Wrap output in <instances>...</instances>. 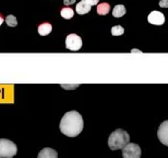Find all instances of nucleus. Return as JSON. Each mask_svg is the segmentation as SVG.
Returning <instances> with one entry per match:
<instances>
[{
	"label": "nucleus",
	"mask_w": 168,
	"mask_h": 158,
	"mask_svg": "<svg viewBox=\"0 0 168 158\" xmlns=\"http://www.w3.org/2000/svg\"><path fill=\"white\" fill-rule=\"evenodd\" d=\"M59 126L62 134L69 137H75L83 130V118L78 111H69L62 116Z\"/></svg>",
	"instance_id": "1"
},
{
	"label": "nucleus",
	"mask_w": 168,
	"mask_h": 158,
	"mask_svg": "<svg viewBox=\"0 0 168 158\" xmlns=\"http://www.w3.org/2000/svg\"><path fill=\"white\" fill-rule=\"evenodd\" d=\"M130 136L128 132L124 130L118 128L116 131L109 135L108 137V146L111 150H117V149H122L127 144L129 143Z\"/></svg>",
	"instance_id": "2"
},
{
	"label": "nucleus",
	"mask_w": 168,
	"mask_h": 158,
	"mask_svg": "<svg viewBox=\"0 0 168 158\" xmlns=\"http://www.w3.org/2000/svg\"><path fill=\"white\" fill-rule=\"evenodd\" d=\"M18 153V146L12 141L0 138V158H13Z\"/></svg>",
	"instance_id": "3"
},
{
	"label": "nucleus",
	"mask_w": 168,
	"mask_h": 158,
	"mask_svg": "<svg viewBox=\"0 0 168 158\" xmlns=\"http://www.w3.org/2000/svg\"><path fill=\"white\" fill-rule=\"evenodd\" d=\"M122 158H141V147L135 143H128L122 148Z\"/></svg>",
	"instance_id": "4"
},
{
	"label": "nucleus",
	"mask_w": 168,
	"mask_h": 158,
	"mask_svg": "<svg viewBox=\"0 0 168 158\" xmlns=\"http://www.w3.org/2000/svg\"><path fill=\"white\" fill-rule=\"evenodd\" d=\"M66 46L70 51H79L82 47V40L76 34H69L66 39Z\"/></svg>",
	"instance_id": "5"
},
{
	"label": "nucleus",
	"mask_w": 168,
	"mask_h": 158,
	"mask_svg": "<svg viewBox=\"0 0 168 158\" xmlns=\"http://www.w3.org/2000/svg\"><path fill=\"white\" fill-rule=\"evenodd\" d=\"M157 137L160 141V143L168 146V120L160 123L157 130Z\"/></svg>",
	"instance_id": "6"
},
{
	"label": "nucleus",
	"mask_w": 168,
	"mask_h": 158,
	"mask_svg": "<svg viewBox=\"0 0 168 158\" xmlns=\"http://www.w3.org/2000/svg\"><path fill=\"white\" fill-rule=\"evenodd\" d=\"M147 20L153 25H163L165 23V15L159 11H152L147 17Z\"/></svg>",
	"instance_id": "7"
},
{
	"label": "nucleus",
	"mask_w": 168,
	"mask_h": 158,
	"mask_svg": "<svg viewBox=\"0 0 168 158\" xmlns=\"http://www.w3.org/2000/svg\"><path fill=\"white\" fill-rule=\"evenodd\" d=\"M37 158H58V154L55 149L50 148V147H46L38 153Z\"/></svg>",
	"instance_id": "8"
},
{
	"label": "nucleus",
	"mask_w": 168,
	"mask_h": 158,
	"mask_svg": "<svg viewBox=\"0 0 168 158\" xmlns=\"http://www.w3.org/2000/svg\"><path fill=\"white\" fill-rule=\"evenodd\" d=\"M91 7L92 6H91L90 3H87L85 0H82L81 2H79L76 5L75 10H76V12L79 14H86V13H88L91 11Z\"/></svg>",
	"instance_id": "9"
},
{
	"label": "nucleus",
	"mask_w": 168,
	"mask_h": 158,
	"mask_svg": "<svg viewBox=\"0 0 168 158\" xmlns=\"http://www.w3.org/2000/svg\"><path fill=\"white\" fill-rule=\"evenodd\" d=\"M51 30H52V27H51L50 23H42V24L38 27V33L39 35H43V36H45V35H48V34L50 33Z\"/></svg>",
	"instance_id": "10"
},
{
	"label": "nucleus",
	"mask_w": 168,
	"mask_h": 158,
	"mask_svg": "<svg viewBox=\"0 0 168 158\" xmlns=\"http://www.w3.org/2000/svg\"><path fill=\"white\" fill-rule=\"evenodd\" d=\"M126 14V7L123 5H117L115 6L114 10H112V15L115 18H121Z\"/></svg>",
	"instance_id": "11"
},
{
	"label": "nucleus",
	"mask_w": 168,
	"mask_h": 158,
	"mask_svg": "<svg viewBox=\"0 0 168 158\" xmlns=\"http://www.w3.org/2000/svg\"><path fill=\"white\" fill-rule=\"evenodd\" d=\"M110 11V6L107 2H102L100 5L97 6V13L99 15H106Z\"/></svg>",
	"instance_id": "12"
},
{
	"label": "nucleus",
	"mask_w": 168,
	"mask_h": 158,
	"mask_svg": "<svg viewBox=\"0 0 168 158\" xmlns=\"http://www.w3.org/2000/svg\"><path fill=\"white\" fill-rule=\"evenodd\" d=\"M60 14H61V17H62L63 19H67V20H69V19L73 18V15H74V11L71 9V8H63L62 10H61V12H60Z\"/></svg>",
	"instance_id": "13"
},
{
	"label": "nucleus",
	"mask_w": 168,
	"mask_h": 158,
	"mask_svg": "<svg viewBox=\"0 0 168 158\" xmlns=\"http://www.w3.org/2000/svg\"><path fill=\"white\" fill-rule=\"evenodd\" d=\"M123 33H124V29L121 25H115L111 27V34L114 36H119V35H122Z\"/></svg>",
	"instance_id": "14"
},
{
	"label": "nucleus",
	"mask_w": 168,
	"mask_h": 158,
	"mask_svg": "<svg viewBox=\"0 0 168 158\" xmlns=\"http://www.w3.org/2000/svg\"><path fill=\"white\" fill-rule=\"evenodd\" d=\"M6 23L9 25V27H16V25H18L16 18H15L14 15H12V14L8 15V17L6 18Z\"/></svg>",
	"instance_id": "15"
},
{
	"label": "nucleus",
	"mask_w": 168,
	"mask_h": 158,
	"mask_svg": "<svg viewBox=\"0 0 168 158\" xmlns=\"http://www.w3.org/2000/svg\"><path fill=\"white\" fill-rule=\"evenodd\" d=\"M159 7H162V8H168V0H160V1H159Z\"/></svg>",
	"instance_id": "16"
},
{
	"label": "nucleus",
	"mask_w": 168,
	"mask_h": 158,
	"mask_svg": "<svg viewBox=\"0 0 168 158\" xmlns=\"http://www.w3.org/2000/svg\"><path fill=\"white\" fill-rule=\"evenodd\" d=\"M87 3H90L91 6H95V5H97L98 3L99 0H85Z\"/></svg>",
	"instance_id": "17"
},
{
	"label": "nucleus",
	"mask_w": 168,
	"mask_h": 158,
	"mask_svg": "<svg viewBox=\"0 0 168 158\" xmlns=\"http://www.w3.org/2000/svg\"><path fill=\"white\" fill-rule=\"evenodd\" d=\"M63 3H64L66 6H70V5L75 3V0H63Z\"/></svg>",
	"instance_id": "18"
},
{
	"label": "nucleus",
	"mask_w": 168,
	"mask_h": 158,
	"mask_svg": "<svg viewBox=\"0 0 168 158\" xmlns=\"http://www.w3.org/2000/svg\"><path fill=\"white\" fill-rule=\"evenodd\" d=\"M2 23H3V19L1 18V17H0V25L2 24Z\"/></svg>",
	"instance_id": "19"
}]
</instances>
